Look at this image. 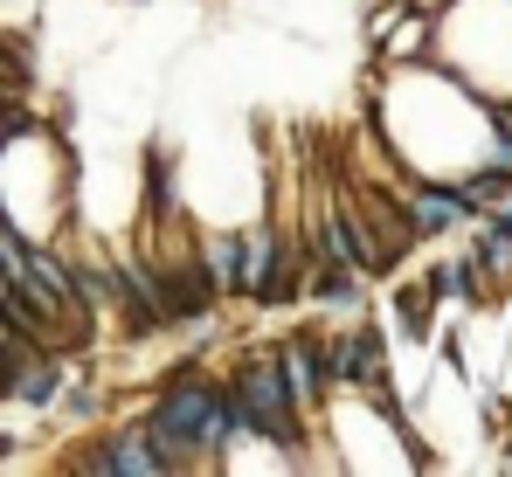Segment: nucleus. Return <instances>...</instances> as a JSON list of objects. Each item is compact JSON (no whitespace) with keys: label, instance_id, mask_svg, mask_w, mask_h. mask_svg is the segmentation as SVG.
<instances>
[{"label":"nucleus","instance_id":"obj_1","mask_svg":"<svg viewBox=\"0 0 512 477\" xmlns=\"http://www.w3.org/2000/svg\"><path fill=\"white\" fill-rule=\"evenodd\" d=\"M146 429L160 436L167 457H180V450H215L236 429V401H229V388H215V381H173Z\"/></svg>","mask_w":512,"mask_h":477},{"label":"nucleus","instance_id":"obj_2","mask_svg":"<svg viewBox=\"0 0 512 477\" xmlns=\"http://www.w3.org/2000/svg\"><path fill=\"white\" fill-rule=\"evenodd\" d=\"M229 401H236V422L243 429L270 436V443H298V401H291L284 374H277V353L270 360H250L243 381L229 388Z\"/></svg>","mask_w":512,"mask_h":477},{"label":"nucleus","instance_id":"obj_3","mask_svg":"<svg viewBox=\"0 0 512 477\" xmlns=\"http://www.w3.org/2000/svg\"><path fill=\"white\" fill-rule=\"evenodd\" d=\"M180 457L160 450V436L153 429H125V436H111L97 457H84V471H111V477H167Z\"/></svg>","mask_w":512,"mask_h":477},{"label":"nucleus","instance_id":"obj_4","mask_svg":"<svg viewBox=\"0 0 512 477\" xmlns=\"http://www.w3.org/2000/svg\"><path fill=\"white\" fill-rule=\"evenodd\" d=\"M402 215H409L416 236H443V229H464V222H471V201H464V194H443V187H416Z\"/></svg>","mask_w":512,"mask_h":477},{"label":"nucleus","instance_id":"obj_5","mask_svg":"<svg viewBox=\"0 0 512 477\" xmlns=\"http://www.w3.org/2000/svg\"><path fill=\"white\" fill-rule=\"evenodd\" d=\"M277 374H284V388H291V401H298V408H312V401H319V388H326V367H319L312 339H284Z\"/></svg>","mask_w":512,"mask_h":477},{"label":"nucleus","instance_id":"obj_6","mask_svg":"<svg viewBox=\"0 0 512 477\" xmlns=\"http://www.w3.org/2000/svg\"><path fill=\"white\" fill-rule=\"evenodd\" d=\"M201 284H208L215 298L243 291V242L236 236H208L201 242Z\"/></svg>","mask_w":512,"mask_h":477},{"label":"nucleus","instance_id":"obj_7","mask_svg":"<svg viewBox=\"0 0 512 477\" xmlns=\"http://www.w3.org/2000/svg\"><path fill=\"white\" fill-rule=\"evenodd\" d=\"M236 242H243V291L263 298L270 277H277V270H270V229H250V236H236Z\"/></svg>","mask_w":512,"mask_h":477},{"label":"nucleus","instance_id":"obj_8","mask_svg":"<svg viewBox=\"0 0 512 477\" xmlns=\"http://www.w3.org/2000/svg\"><path fill=\"white\" fill-rule=\"evenodd\" d=\"M49 388H56V374H49L42 360H7V395H21V401H49Z\"/></svg>","mask_w":512,"mask_h":477},{"label":"nucleus","instance_id":"obj_9","mask_svg":"<svg viewBox=\"0 0 512 477\" xmlns=\"http://www.w3.org/2000/svg\"><path fill=\"white\" fill-rule=\"evenodd\" d=\"M478 256L492 263V270H512V229L492 215V222H478Z\"/></svg>","mask_w":512,"mask_h":477},{"label":"nucleus","instance_id":"obj_10","mask_svg":"<svg viewBox=\"0 0 512 477\" xmlns=\"http://www.w3.org/2000/svg\"><path fill=\"white\" fill-rule=\"evenodd\" d=\"M492 208H499V222H506V229H512V180H506V194H499Z\"/></svg>","mask_w":512,"mask_h":477},{"label":"nucleus","instance_id":"obj_11","mask_svg":"<svg viewBox=\"0 0 512 477\" xmlns=\"http://www.w3.org/2000/svg\"><path fill=\"white\" fill-rule=\"evenodd\" d=\"M0 236H7V222H0Z\"/></svg>","mask_w":512,"mask_h":477}]
</instances>
